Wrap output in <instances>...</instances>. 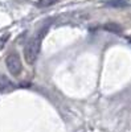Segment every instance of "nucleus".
Segmentation results:
<instances>
[{
  "label": "nucleus",
  "instance_id": "1",
  "mask_svg": "<svg viewBox=\"0 0 131 132\" xmlns=\"http://www.w3.org/2000/svg\"><path fill=\"white\" fill-rule=\"evenodd\" d=\"M45 35H47V28L42 29L36 37L30 38L27 42V45L24 46V60L28 65H33L36 62V58L38 56V52L41 48V41Z\"/></svg>",
  "mask_w": 131,
  "mask_h": 132
},
{
  "label": "nucleus",
  "instance_id": "2",
  "mask_svg": "<svg viewBox=\"0 0 131 132\" xmlns=\"http://www.w3.org/2000/svg\"><path fill=\"white\" fill-rule=\"evenodd\" d=\"M5 66L8 71L13 77H19L21 70H23V65H21V57L17 52H11L7 58H5Z\"/></svg>",
  "mask_w": 131,
  "mask_h": 132
},
{
  "label": "nucleus",
  "instance_id": "3",
  "mask_svg": "<svg viewBox=\"0 0 131 132\" xmlns=\"http://www.w3.org/2000/svg\"><path fill=\"white\" fill-rule=\"evenodd\" d=\"M13 89V85L5 75H0V93H8Z\"/></svg>",
  "mask_w": 131,
  "mask_h": 132
},
{
  "label": "nucleus",
  "instance_id": "4",
  "mask_svg": "<svg viewBox=\"0 0 131 132\" xmlns=\"http://www.w3.org/2000/svg\"><path fill=\"white\" fill-rule=\"evenodd\" d=\"M107 5L115 7V8H123L128 5V2L127 0H110V2H107Z\"/></svg>",
  "mask_w": 131,
  "mask_h": 132
},
{
  "label": "nucleus",
  "instance_id": "5",
  "mask_svg": "<svg viewBox=\"0 0 131 132\" xmlns=\"http://www.w3.org/2000/svg\"><path fill=\"white\" fill-rule=\"evenodd\" d=\"M105 29L109 30V32H113V33H121L122 32V27L115 24V23H107L105 25Z\"/></svg>",
  "mask_w": 131,
  "mask_h": 132
},
{
  "label": "nucleus",
  "instance_id": "6",
  "mask_svg": "<svg viewBox=\"0 0 131 132\" xmlns=\"http://www.w3.org/2000/svg\"><path fill=\"white\" fill-rule=\"evenodd\" d=\"M58 0H40V2L37 3V5L40 7V8H42V7H49V5H53L54 3H57Z\"/></svg>",
  "mask_w": 131,
  "mask_h": 132
}]
</instances>
